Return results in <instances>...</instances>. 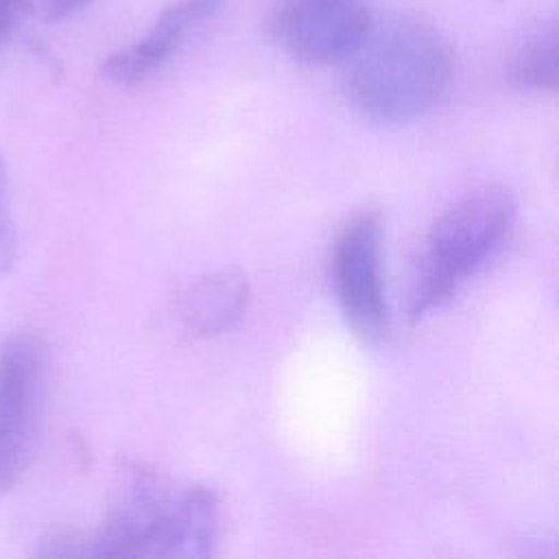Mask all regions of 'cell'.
Returning a JSON list of instances; mask_svg holds the SVG:
<instances>
[{"label":"cell","mask_w":559,"mask_h":559,"mask_svg":"<svg viewBox=\"0 0 559 559\" xmlns=\"http://www.w3.org/2000/svg\"><path fill=\"white\" fill-rule=\"evenodd\" d=\"M221 531L214 491L140 467L124 498L92 537H59L52 557H207Z\"/></svg>","instance_id":"6da1fadb"},{"label":"cell","mask_w":559,"mask_h":559,"mask_svg":"<svg viewBox=\"0 0 559 559\" xmlns=\"http://www.w3.org/2000/svg\"><path fill=\"white\" fill-rule=\"evenodd\" d=\"M515 203L500 186L476 188L450 203L432 223L411 288L413 321L450 301L474 277L513 231Z\"/></svg>","instance_id":"3957f363"},{"label":"cell","mask_w":559,"mask_h":559,"mask_svg":"<svg viewBox=\"0 0 559 559\" xmlns=\"http://www.w3.org/2000/svg\"><path fill=\"white\" fill-rule=\"evenodd\" d=\"M46 356L33 336H11L0 347V493L24 476L39 435Z\"/></svg>","instance_id":"277c9868"},{"label":"cell","mask_w":559,"mask_h":559,"mask_svg":"<svg viewBox=\"0 0 559 559\" xmlns=\"http://www.w3.org/2000/svg\"><path fill=\"white\" fill-rule=\"evenodd\" d=\"M373 17L371 0H282L271 20V37L295 61L343 63Z\"/></svg>","instance_id":"5b68a950"},{"label":"cell","mask_w":559,"mask_h":559,"mask_svg":"<svg viewBox=\"0 0 559 559\" xmlns=\"http://www.w3.org/2000/svg\"><path fill=\"white\" fill-rule=\"evenodd\" d=\"M249 304V282L234 269L203 273L175 297L179 323L194 336H216L234 328Z\"/></svg>","instance_id":"ba28073f"},{"label":"cell","mask_w":559,"mask_h":559,"mask_svg":"<svg viewBox=\"0 0 559 559\" xmlns=\"http://www.w3.org/2000/svg\"><path fill=\"white\" fill-rule=\"evenodd\" d=\"M17 258V231L11 214V188L7 164L0 155V275L9 273Z\"/></svg>","instance_id":"30bf717a"},{"label":"cell","mask_w":559,"mask_h":559,"mask_svg":"<svg viewBox=\"0 0 559 559\" xmlns=\"http://www.w3.org/2000/svg\"><path fill=\"white\" fill-rule=\"evenodd\" d=\"M31 11V0H0V44Z\"/></svg>","instance_id":"8fae6325"},{"label":"cell","mask_w":559,"mask_h":559,"mask_svg":"<svg viewBox=\"0 0 559 559\" xmlns=\"http://www.w3.org/2000/svg\"><path fill=\"white\" fill-rule=\"evenodd\" d=\"M452 70V50L432 26L406 15L373 17L343 61V90L365 118L402 124L441 100Z\"/></svg>","instance_id":"7a4b0ae2"},{"label":"cell","mask_w":559,"mask_h":559,"mask_svg":"<svg viewBox=\"0 0 559 559\" xmlns=\"http://www.w3.org/2000/svg\"><path fill=\"white\" fill-rule=\"evenodd\" d=\"M518 87L531 92H555L557 87V24L552 20L535 26L518 48L511 66Z\"/></svg>","instance_id":"9c48e42d"},{"label":"cell","mask_w":559,"mask_h":559,"mask_svg":"<svg viewBox=\"0 0 559 559\" xmlns=\"http://www.w3.org/2000/svg\"><path fill=\"white\" fill-rule=\"evenodd\" d=\"M221 4L223 0H177L168 4L140 39L103 61L100 74L118 85L148 79L179 52L188 35L212 17Z\"/></svg>","instance_id":"52a82bcc"},{"label":"cell","mask_w":559,"mask_h":559,"mask_svg":"<svg viewBox=\"0 0 559 559\" xmlns=\"http://www.w3.org/2000/svg\"><path fill=\"white\" fill-rule=\"evenodd\" d=\"M92 0H44L41 13L48 22H61L74 13H79Z\"/></svg>","instance_id":"7c38bea8"},{"label":"cell","mask_w":559,"mask_h":559,"mask_svg":"<svg viewBox=\"0 0 559 559\" xmlns=\"http://www.w3.org/2000/svg\"><path fill=\"white\" fill-rule=\"evenodd\" d=\"M334 290L349 330L365 343H378L386 332L382 284L380 218L371 212L352 218L334 247Z\"/></svg>","instance_id":"8992f818"}]
</instances>
